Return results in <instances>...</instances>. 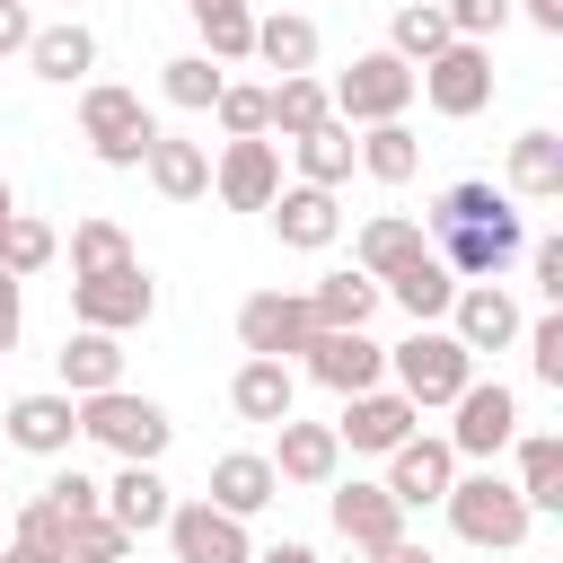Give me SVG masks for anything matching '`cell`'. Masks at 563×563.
I'll use <instances>...</instances> for the list:
<instances>
[{
  "instance_id": "1",
  "label": "cell",
  "mask_w": 563,
  "mask_h": 563,
  "mask_svg": "<svg viewBox=\"0 0 563 563\" xmlns=\"http://www.w3.org/2000/svg\"><path fill=\"white\" fill-rule=\"evenodd\" d=\"M440 510H449V528L466 537V545H484V554H519L528 545V528H537V510L519 501V484L510 475H457L449 493H440Z\"/></svg>"
},
{
  "instance_id": "2",
  "label": "cell",
  "mask_w": 563,
  "mask_h": 563,
  "mask_svg": "<svg viewBox=\"0 0 563 563\" xmlns=\"http://www.w3.org/2000/svg\"><path fill=\"white\" fill-rule=\"evenodd\" d=\"M387 378H396V396H413V413H431V405H449V396L475 378V352H466L449 325H413V334L387 352Z\"/></svg>"
},
{
  "instance_id": "3",
  "label": "cell",
  "mask_w": 563,
  "mask_h": 563,
  "mask_svg": "<svg viewBox=\"0 0 563 563\" xmlns=\"http://www.w3.org/2000/svg\"><path fill=\"white\" fill-rule=\"evenodd\" d=\"M79 440H97V449H114V457H167V440H176V422H167V405H150V396H132V387H97V396H79Z\"/></svg>"
},
{
  "instance_id": "4",
  "label": "cell",
  "mask_w": 563,
  "mask_h": 563,
  "mask_svg": "<svg viewBox=\"0 0 563 563\" xmlns=\"http://www.w3.org/2000/svg\"><path fill=\"white\" fill-rule=\"evenodd\" d=\"M431 255H440L457 282H501V273L528 255V229H519L510 202H493L484 220H449V229H431Z\"/></svg>"
},
{
  "instance_id": "5",
  "label": "cell",
  "mask_w": 563,
  "mask_h": 563,
  "mask_svg": "<svg viewBox=\"0 0 563 563\" xmlns=\"http://www.w3.org/2000/svg\"><path fill=\"white\" fill-rule=\"evenodd\" d=\"M413 97H431V114H449V123L484 114V106H493V44L449 35V44H440V53L413 70Z\"/></svg>"
},
{
  "instance_id": "6",
  "label": "cell",
  "mask_w": 563,
  "mask_h": 563,
  "mask_svg": "<svg viewBox=\"0 0 563 563\" xmlns=\"http://www.w3.org/2000/svg\"><path fill=\"white\" fill-rule=\"evenodd\" d=\"M150 308H158V290H150L141 255L106 264V273H70V317L97 325V334H132V325H150Z\"/></svg>"
},
{
  "instance_id": "7",
  "label": "cell",
  "mask_w": 563,
  "mask_h": 563,
  "mask_svg": "<svg viewBox=\"0 0 563 563\" xmlns=\"http://www.w3.org/2000/svg\"><path fill=\"white\" fill-rule=\"evenodd\" d=\"M325 97H334V123H396V114L413 106V62H396V53H361Z\"/></svg>"
},
{
  "instance_id": "8",
  "label": "cell",
  "mask_w": 563,
  "mask_h": 563,
  "mask_svg": "<svg viewBox=\"0 0 563 563\" xmlns=\"http://www.w3.org/2000/svg\"><path fill=\"white\" fill-rule=\"evenodd\" d=\"M79 132H88V150L106 158V167H141V150L158 141V123H150V106L132 97V88H88L79 97Z\"/></svg>"
},
{
  "instance_id": "9",
  "label": "cell",
  "mask_w": 563,
  "mask_h": 563,
  "mask_svg": "<svg viewBox=\"0 0 563 563\" xmlns=\"http://www.w3.org/2000/svg\"><path fill=\"white\" fill-rule=\"evenodd\" d=\"M299 369L317 387H334V396H361V387L387 378V343H369V325H317L299 343Z\"/></svg>"
},
{
  "instance_id": "10",
  "label": "cell",
  "mask_w": 563,
  "mask_h": 563,
  "mask_svg": "<svg viewBox=\"0 0 563 563\" xmlns=\"http://www.w3.org/2000/svg\"><path fill=\"white\" fill-rule=\"evenodd\" d=\"M449 449L457 457H501L510 449V431H519V396L501 387V378H466L457 396H449Z\"/></svg>"
},
{
  "instance_id": "11",
  "label": "cell",
  "mask_w": 563,
  "mask_h": 563,
  "mask_svg": "<svg viewBox=\"0 0 563 563\" xmlns=\"http://www.w3.org/2000/svg\"><path fill=\"white\" fill-rule=\"evenodd\" d=\"M325 519H334V537L352 545V554H387L396 537H405V501L387 493V484H325Z\"/></svg>"
},
{
  "instance_id": "12",
  "label": "cell",
  "mask_w": 563,
  "mask_h": 563,
  "mask_svg": "<svg viewBox=\"0 0 563 563\" xmlns=\"http://www.w3.org/2000/svg\"><path fill=\"white\" fill-rule=\"evenodd\" d=\"M167 545H176V563H246V554H255L246 519H229V510L202 501V493L167 510Z\"/></svg>"
},
{
  "instance_id": "13",
  "label": "cell",
  "mask_w": 563,
  "mask_h": 563,
  "mask_svg": "<svg viewBox=\"0 0 563 563\" xmlns=\"http://www.w3.org/2000/svg\"><path fill=\"white\" fill-rule=\"evenodd\" d=\"M211 194H220L229 211H264V202L282 194V150H273V132L229 141V150L211 158Z\"/></svg>"
},
{
  "instance_id": "14",
  "label": "cell",
  "mask_w": 563,
  "mask_h": 563,
  "mask_svg": "<svg viewBox=\"0 0 563 563\" xmlns=\"http://www.w3.org/2000/svg\"><path fill=\"white\" fill-rule=\"evenodd\" d=\"M413 422H422V413H413V396H396V387L378 378V387L343 396V422H334V440H343V449H361V457H387L396 440H413Z\"/></svg>"
},
{
  "instance_id": "15",
  "label": "cell",
  "mask_w": 563,
  "mask_h": 563,
  "mask_svg": "<svg viewBox=\"0 0 563 563\" xmlns=\"http://www.w3.org/2000/svg\"><path fill=\"white\" fill-rule=\"evenodd\" d=\"M308 334H317L308 290H255V299L238 308V343H246V352H264V361H290Z\"/></svg>"
},
{
  "instance_id": "16",
  "label": "cell",
  "mask_w": 563,
  "mask_h": 563,
  "mask_svg": "<svg viewBox=\"0 0 563 563\" xmlns=\"http://www.w3.org/2000/svg\"><path fill=\"white\" fill-rule=\"evenodd\" d=\"M9 449H26V457H70V440H79V396H62V387H35V396H18L9 405Z\"/></svg>"
},
{
  "instance_id": "17",
  "label": "cell",
  "mask_w": 563,
  "mask_h": 563,
  "mask_svg": "<svg viewBox=\"0 0 563 563\" xmlns=\"http://www.w3.org/2000/svg\"><path fill=\"white\" fill-rule=\"evenodd\" d=\"M273 431H282V440H273V475H282V484L325 493V484L343 475V440H334V422H299V413H282Z\"/></svg>"
},
{
  "instance_id": "18",
  "label": "cell",
  "mask_w": 563,
  "mask_h": 563,
  "mask_svg": "<svg viewBox=\"0 0 563 563\" xmlns=\"http://www.w3.org/2000/svg\"><path fill=\"white\" fill-rule=\"evenodd\" d=\"M449 334H457L466 352H501V343H519V299H510L501 282H457Z\"/></svg>"
},
{
  "instance_id": "19",
  "label": "cell",
  "mask_w": 563,
  "mask_h": 563,
  "mask_svg": "<svg viewBox=\"0 0 563 563\" xmlns=\"http://www.w3.org/2000/svg\"><path fill=\"white\" fill-rule=\"evenodd\" d=\"M449 484H457V449H449V440H422V431H413V440L387 449V493H396L405 510H431Z\"/></svg>"
},
{
  "instance_id": "20",
  "label": "cell",
  "mask_w": 563,
  "mask_h": 563,
  "mask_svg": "<svg viewBox=\"0 0 563 563\" xmlns=\"http://www.w3.org/2000/svg\"><path fill=\"white\" fill-rule=\"evenodd\" d=\"M167 510H176L167 475H158L150 457H123V466H114V484H106V519H114L123 537H150V528H167Z\"/></svg>"
},
{
  "instance_id": "21",
  "label": "cell",
  "mask_w": 563,
  "mask_h": 563,
  "mask_svg": "<svg viewBox=\"0 0 563 563\" xmlns=\"http://www.w3.org/2000/svg\"><path fill=\"white\" fill-rule=\"evenodd\" d=\"M264 211H273L282 246H299V255L334 246V229H343V211H334V194H325V185H282V194H273Z\"/></svg>"
},
{
  "instance_id": "22",
  "label": "cell",
  "mask_w": 563,
  "mask_h": 563,
  "mask_svg": "<svg viewBox=\"0 0 563 563\" xmlns=\"http://www.w3.org/2000/svg\"><path fill=\"white\" fill-rule=\"evenodd\" d=\"M273 493H282L273 457H255V449H229V457H211V493H202V501H220L229 519H255V510H273Z\"/></svg>"
},
{
  "instance_id": "23",
  "label": "cell",
  "mask_w": 563,
  "mask_h": 563,
  "mask_svg": "<svg viewBox=\"0 0 563 563\" xmlns=\"http://www.w3.org/2000/svg\"><path fill=\"white\" fill-rule=\"evenodd\" d=\"M141 167H150V185H158L167 202H202V194H211V150H202V141L158 132V141L141 150Z\"/></svg>"
},
{
  "instance_id": "24",
  "label": "cell",
  "mask_w": 563,
  "mask_h": 563,
  "mask_svg": "<svg viewBox=\"0 0 563 563\" xmlns=\"http://www.w3.org/2000/svg\"><path fill=\"white\" fill-rule=\"evenodd\" d=\"M352 255H361V273H369V282H396L405 264H422V255H431V229L387 211V220H369V229L352 238Z\"/></svg>"
},
{
  "instance_id": "25",
  "label": "cell",
  "mask_w": 563,
  "mask_h": 563,
  "mask_svg": "<svg viewBox=\"0 0 563 563\" xmlns=\"http://www.w3.org/2000/svg\"><path fill=\"white\" fill-rule=\"evenodd\" d=\"M62 396H97V387H123V343L114 334H97V325H79V334H62Z\"/></svg>"
},
{
  "instance_id": "26",
  "label": "cell",
  "mask_w": 563,
  "mask_h": 563,
  "mask_svg": "<svg viewBox=\"0 0 563 563\" xmlns=\"http://www.w3.org/2000/svg\"><path fill=\"white\" fill-rule=\"evenodd\" d=\"M290 396H299L290 361H264V352H246V361H238V378H229L238 422H282V413H290Z\"/></svg>"
},
{
  "instance_id": "27",
  "label": "cell",
  "mask_w": 563,
  "mask_h": 563,
  "mask_svg": "<svg viewBox=\"0 0 563 563\" xmlns=\"http://www.w3.org/2000/svg\"><path fill=\"white\" fill-rule=\"evenodd\" d=\"M510 449H519V501L537 510V519H554L563 510V440L554 431H510Z\"/></svg>"
},
{
  "instance_id": "28",
  "label": "cell",
  "mask_w": 563,
  "mask_h": 563,
  "mask_svg": "<svg viewBox=\"0 0 563 563\" xmlns=\"http://www.w3.org/2000/svg\"><path fill=\"white\" fill-rule=\"evenodd\" d=\"M378 299H396L413 325H440V317H449V299H457V273H449L440 255H422V264H405L396 282H378Z\"/></svg>"
},
{
  "instance_id": "29",
  "label": "cell",
  "mask_w": 563,
  "mask_h": 563,
  "mask_svg": "<svg viewBox=\"0 0 563 563\" xmlns=\"http://www.w3.org/2000/svg\"><path fill=\"white\" fill-rule=\"evenodd\" d=\"M334 114V97L308 79V70H290V79H273L264 88V132H282V141H299V132H317Z\"/></svg>"
},
{
  "instance_id": "30",
  "label": "cell",
  "mask_w": 563,
  "mask_h": 563,
  "mask_svg": "<svg viewBox=\"0 0 563 563\" xmlns=\"http://www.w3.org/2000/svg\"><path fill=\"white\" fill-rule=\"evenodd\" d=\"M26 62H35V79H62V88H70V79L97 70V35H88V26H35V35H26Z\"/></svg>"
},
{
  "instance_id": "31",
  "label": "cell",
  "mask_w": 563,
  "mask_h": 563,
  "mask_svg": "<svg viewBox=\"0 0 563 563\" xmlns=\"http://www.w3.org/2000/svg\"><path fill=\"white\" fill-rule=\"evenodd\" d=\"M352 167H369L378 185H405V176L422 167V141L405 132V114H396V123H361V141H352Z\"/></svg>"
},
{
  "instance_id": "32",
  "label": "cell",
  "mask_w": 563,
  "mask_h": 563,
  "mask_svg": "<svg viewBox=\"0 0 563 563\" xmlns=\"http://www.w3.org/2000/svg\"><path fill=\"white\" fill-rule=\"evenodd\" d=\"M510 194H528V202L563 194V132H519L510 141Z\"/></svg>"
},
{
  "instance_id": "33",
  "label": "cell",
  "mask_w": 563,
  "mask_h": 563,
  "mask_svg": "<svg viewBox=\"0 0 563 563\" xmlns=\"http://www.w3.org/2000/svg\"><path fill=\"white\" fill-rule=\"evenodd\" d=\"M290 158H299V185H325V194H334V185L352 176V123H334V114H325L317 132H299V141H290Z\"/></svg>"
},
{
  "instance_id": "34",
  "label": "cell",
  "mask_w": 563,
  "mask_h": 563,
  "mask_svg": "<svg viewBox=\"0 0 563 563\" xmlns=\"http://www.w3.org/2000/svg\"><path fill=\"white\" fill-rule=\"evenodd\" d=\"M255 62H273L282 79L290 70H317V18H255Z\"/></svg>"
},
{
  "instance_id": "35",
  "label": "cell",
  "mask_w": 563,
  "mask_h": 563,
  "mask_svg": "<svg viewBox=\"0 0 563 563\" xmlns=\"http://www.w3.org/2000/svg\"><path fill=\"white\" fill-rule=\"evenodd\" d=\"M369 308H378V282L352 264V273H325L317 290H308V317L317 325H369Z\"/></svg>"
},
{
  "instance_id": "36",
  "label": "cell",
  "mask_w": 563,
  "mask_h": 563,
  "mask_svg": "<svg viewBox=\"0 0 563 563\" xmlns=\"http://www.w3.org/2000/svg\"><path fill=\"white\" fill-rule=\"evenodd\" d=\"M440 44H449V9H440V0H405V9H396V26H387V53L422 70Z\"/></svg>"
},
{
  "instance_id": "37",
  "label": "cell",
  "mask_w": 563,
  "mask_h": 563,
  "mask_svg": "<svg viewBox=\"0 0 563 563\" xmlns=\"http://www.w3.org/2000/svg\"><path fill=\"white\" fill-rule=\"evenodd\" d=\"M194 26H202V44H211V62H255V9H246V0L194 9Z\"/></svg>"
},
{
  "instance_id": "38",
  "label": "cell",
  "mask_w": 563,
  "mask_h": 563,
  "mask_svg": "<svg viewBox=\"0 0 563 563\" xmlns=\"http://www.w3.org/2000/svg\"><path fill=\"white\" fill-rule=\"evenodd\" d=\"M220 79H229V70H220L211 53H176L158 88H167V106H185V114H211V97H220Z\"/></svg>"
},
{
  "instance_id": "39",
  "label": "cell",
  "mask_w": 563,
  "mask_h": 563,
  "mask_svg": "<svg viewBox=\"0 0 563 563\" xmlns=\"http://www.w3.org/2000/svg\"><path fill=\"white\" fill-rule=\"evenodd\" d=\"M53 246H62V238H53L35 211H18V220L0 229V264H9L18 282H26V273H44V264H53Z\"/></svg>"
},
{
  "instance_id": "40",
  "label": "cell",
  "mask_w": 563,
  "mask_h": 563,
  "mask_svg": "<svg viewBox=\"0 0 563 563\" xmlns=\"http://www.w3.org/2000/svg\"><path fill=\"white\" fill-rule=\"evenodd\" d=\"M106 264H132V238L114 220H79L70 229V273H106Z\"/></svg>"
},
{
  "instance_id": "41",
  "label": "cell",
  "mask_w": 563,
  "mask_h": 563,
  "mask_svg": "<svg viewBox=\"0 0 563 563\" xmlns=\"http://www.w3.org/2000/svg\"><path fill=\"white\" fill-rule=\"evenodd\" d=\"M132 554V537L97 510V519H70V545H62V563H123Z\"/></svg>"
},
{
  "instance_id": "42",
  "label": "cell",
  "mask_w": 563,
  "mask_h": 563,
  "mask_svg": "<svg viewBox=\"0 0 563 563\" xmlns=\"http://www.w3.org/2000/svg\"><path fill=\"white\" fill-rule=\"evenodd\" d=\"M211 114H220V132H229V141H246V132H264V88H246V79H220Z\"/></svg>"
},
{
  "instance_id": "43",
  "label": "cell",
  "mask_w": 563,
  "mask_h": 563,
  "mask_svg": "<svg viewBox=\"0 0 563 563\" xmlns=\"http://www.w3.org/2000/svg\"><path fill=\"white\" fill-rule=\"evenodd\" d=\"M528 334V369H537V387H563V308H545L537 325H519Z\"/></svg>"
},
{
  "instance_id": "44",
  "label": "cell",
  "mask_w": 563,
  "mask_h": 563,
  "mask_svg": "<svg viewBox=\"0 0 563 563\" xmlns=\"http://www.w3.org/2000/svg\"><path fill=\"white\" fill-rule=\"evenodd\" d=\"M440 9H449V35H475V44L510 26V0H440Z\"/></svg>"
},
{
  "instance_id": "45",
  "label": "cell",
  "mask_w": 563,
  "mask_h": 563,
  "mask_svg": "<svg viewBox=\"0 0 563 563\" xmlns=\"http://www.w3.org/2000/svg\"><path fill=\"white\" fill-rule=\"evenodd\" d=\"M493 202H510V194H493V185H475V176H466V185H449V194L431 202V229H449V220H484Z\"/></svg>"
},
{
  "instance_id": "46",
  "label": "cell",
  "mask_w": 563,
  "mask_h": 563,
  "mask_svg": "<svg viewBox=\"0 0 563 563\" xmlns=\"http://www.w3.org/2000/svg\"><path fill=\"white\" fill-rule=\"evenodd\" d=\"M44 501H53V510H70V519H97V510H106V484H88L79 466H62V475L44 484Z\"/></svg>"
},
{
  "instance_id": "47",
  "label": "cell",
  "mask_w": 563,
  "mask_h": 563,
  "mask_svg": "<svg viewBox=\"0 0 563 563\" xmlns=\"http://www.w3.org/2000/svg\"><path fill=\"white\" fill-rule=\"evenodd\" d=\"M18 537H26V545H44V554H62V545H70V510H53V501L35 493V501L18 510Z\"/></svg>"
},
{
  "instance_id": "48",
  "label": "cell",
  "mask_w": 563,
  "mask_h": 563,
  "mask_svg": "<svg viewBox=\"0 0 563 563\" xmlns=\"http://www.w3.org/2000/svg\"><path fill=\"white\" fill-rule=\"evenodd\" d=\"M528 273H537V290L563 308V238H537V246H528Z\"/></svg>"
},
{
  "instance_id": "49",
  "label": "cell",
  "mask_w": 563,
  "mask_h": 563,
  "mask_svg": "<svg viewBox=\"0 0 563 563\" xmlns=\"http://www.w3.org/2000/svg\"><path fill=\"white\" fill-rule=\"evenodd\" d=\"M26 35H35V9L26 0H0V53H26Z\"/></svg>"
},
{
  "instance_id": "50",
  "label": "cell",
  "mask_w": 563,
  "mask_h": 563,
  "mask_svg": "<svg viewBox=\"0 0 563 563\" xmlns=\"http://www.w3.org/2000/svg\"><path fill=\"white\" fill-rule=\"evenodd\" d=\"M18 325H26V308H18V273L0 264V352H18Z\"/></svg>"
},
{
  "instance_id": "51",
  "label": "cell",
  "mask_w": 563,
  "mask_h": 563,
  "mask_svg": "<svg viewBox=\"0 0 563 563\" xmlns=\"http://www.w3.org/2000/svg\"><path fill=\"white\" fill-rule=\"evenodd\" d=\"M528 26H545V35H563V0H510Z\"/></svg>"
},
{
  "instance_id": "52",
  "label": "cell",
  "mask_w": 563,
  "mask_h": 563,
  "mask_svg": "<svg viewBox=\"0 0 563 563\" xmlns=\"http://www.w3.org/2000/svg\"><path fill=\"white\" fill-rule=\"evenodd\" d=\"M246 563H317V554H308V545H255Z\"/></svg>"
},
{
  "instance_id": "53",
  "label": "cell",
  "mask_w": 563,
  "mask_h": 563,
  "mask_svg": "<svg viewBox=\"0 0 563 563\" xmlns=\"http://www.w3.org/2000/svg\"><path fill=\"white\" fill-rule=\"evenodd\" d=\"M369 563H431V545H405V537H396V545H387V554H369Z\"/></svg>"
},
{
  "instance_id": "54",
  "label": "cell",
  "mask_w": 563,
  "mask_h": 563,
  "mask_svg": "<svg viewBox=\"0 0 563 563\" xmlns=\"http://www.w3.org/2000/svg\"><path fill=\"white\" fill-rule=\"evenodd\" d=\"M0 563H62V554H44V545H26V537H18V545H9Z\"/></svg>"
},
{
  "instance_id": "55",
  "label": "cell",
  "mask_w": 563,
  "mask_h": 563,
  "mask_svg": "<svg viewBox=\"0 0 563 563\" xmlns=\"http://www.w3.org/2000/svg\"><path fill=\"white\" fill-rule=\"evenodd\" d=\"M9 220H18V194H9V176H0V229H9Z\"/></svg>"
},
{
  "instance_id": "56",
  "label": "cell",
  "mask_w": 563,
  "mask_h": 563,
  "mask_svg": "<svg viewBox=\"0 0 563 563\" xmlns=\"http://www.w3.org/2000/svg\"><path fill=\"white\" fill-rule=\"evenodd\" d=\"M185 9H220V0H185Z\"/></svg>"
}]
</instances>
